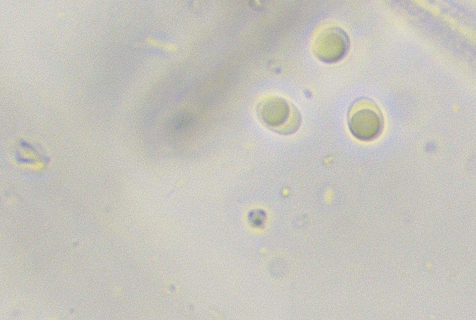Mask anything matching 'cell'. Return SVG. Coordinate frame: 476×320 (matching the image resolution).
Returning a JSON list of instances; mask_svg holds the SVG:
<instances>
[{
	"instance_id": "1",
	"label": "cell",
	"mask_w": 476,
	"mask_h": 320,
	"mask_svg": "<svg viewBox=\"0 0 476 320\" xmlns=\"http://www.w3.org/2000/svg\"><path fill=\"white\" fill-rule=\"evenodd\" d=\"M348 125L351 134L362 141L377 138L384 127L383 117L376 106L365 99H360L350 107L348 114Z\"/></svg>"
},
{
	"instance_id": "2",
	"label": "cell",
	"mask_w": 476,
	"mask_h": 320,
	"mask_svg": "<svg viewBox=\"0 0 476 320\" xmlns=\"http://www.w3.org/2000/svg\"><path fill=\"white\" fill-rule=\"evenodd\" d=\"M313 51L320 60L336 62L342 59L348 52L349 39L341 28L329 27L322 30L313 42Z\"/></svg>"
},
{
	"instance_id": "3",
	"label": "cell",
	"mask_w": 476,
	"mask_h": 320,
	"mask_svg": "<svg viewBox=\"0 0 476 320\" xmlns=\"http://www.w3.org/2000/svg\"><path fill=\"white\" fill-rule=\"evenodd\" d=\"M20 155L22 158L27 160L28 162L36 161L37 158V155L36 152L28 147H24L21 148Z\"/></svg>"
}]
</instances>
